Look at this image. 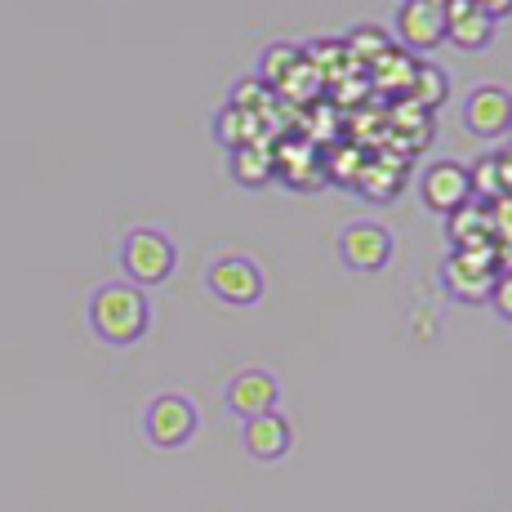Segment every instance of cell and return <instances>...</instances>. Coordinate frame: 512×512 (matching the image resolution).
Returning <instances> with one entry per match:
<instances>
[{
	"label": "cell",
	"mask_w": 512,
	"mask_h": 512,
	"mask_svg": "<svg viewBox=\"0 0 512 512\" xmlns=\"http://www.w3.org/2000/svg\"><path fill=\"white\" fill-rule=\"evenodd\" d=\"M152 326V303L139 285L130 281H103L90 294V330L112 348H130Z\"/></svg>",
	"instance_id": "cell-1"
},
{
	"label": "cell",
	"mask_w": 512,
	"mask_h": 512,
	"mask_svg": "<svg viewBox=\"0 0 512 512\" xmlns=\"http://www.w3.org/2000/svg\"><path fill=\"white\" fill-rule=\"evenodd\" d=\"M121 272L130 277V285H161L174 277V263H179V250L161 228H130L121 236Z\"/></svg>",
	"instance_id": "cell-2"
},
{
	"label": "cell",
	"mask_w": 512,
	"mask_h": 512,
	"mask_svg": "<svg viewBox=\"0 0 512 512\" xmlns=\"http://www.w3.org/2000/svg\"><path fill=\"white\" fill-rule=\"evenodd\" d=\"M495 281H499L495 245H490V250H455L441 263V285H446V294L459 303H486Z\"/></svg>",
	"instance_id": "cell-3"
},
{
	"label": "cell",
	"mask_w": 512,
	"mask_h": 512,
	"mask_svg": "<svg viewBox=\"0 0 512 512\" xmlns=\"http://www.w3.org/2000/svg\"><path fill=\"white\" fill-rule=\"evenodd\" d=\"M196 428H201V419H196V406L183 392H161V397H152V406H147V415H143V432L156 450L187 446V441L196 437Z\"/></svg>",
	"instance_id": "cell-4"
},
{
	"label": "cell",
	"mask_w": 512,
	"mask_h": 512,
	"mask_svg": "<svg viewBox=\"0 0 512 512\" xmlns=\"http://www.w3.org/2000/svg\"><path fill=\"white\" fill-rule=\"evenodd\" d=\"M205 285L214 290V299L232 303V308H250V303L263 299V268L245 254H223V259L210 263Z\"/></svg>",
	"instance_id": "cell-5"
},
{
	"label": "cell",
	"mask_w": 512,
	"mask_h": 512,
	"mask_svg": "<svg viewBox=\"0 0 512 512\" xmlns=\"http://www.w3.org/2000/svg\"><path fill=\"white\" fill-rule=\"evenodd\" d=\"M392 250H397V241H392V232L383 228V223L357 219V223H348V228L339 232V259H343V268H352V272L388 268Z\"/></svg>",
	"instance_id": "cell-6"
},
{
	"label": "cell",
	"mask_w": 512,
	"mask_h": 512,
	"mask_svg": "<svg viewBox=\"0 0 512 512\" xmlns=\"http://www.w3.org/2000/svg\"><path fill=\"white\" fill-rule=\"evenodd\" d=\"M472 170H464L459 161H432L428 170H423L419 179V196L423 205H428L432 214H441V219H450L455 210H464L472 201Z\"/></svg>",
	"instance_id": "cell-7"
},
{
	"label": "cell",
	"mask_w": 512,
	"mask_h": 512,
	"mask_svg": "<svg viewBox=\"0 0 512 512\" xmlns=\"http://www.w3.org/2000/svg\"><path fill=\"white\" fill-rule=\"evenodd\" d=\"M464 125L477 139H504L512 130V94L504 85H477L464 98Z\"/></svg>",
	"instance_id": "cell-8"
},
{
	"label": "cell",
	"mask_w": 512,
	"mask_h": 512,
	"mask_svg": "<svg viewBox=\"0 0 512 512\" xmlns=\"http://www.w3.org/2000/svg\"><path fill=\"white\" fill-rule=\"evenodd\" d=\"M281 401V383L272 379L268 370H236L228 392H223V406L241 419H254V415H272Z\"/></svg>",
	"instance_id": "cell-9"
},
{
	"label": "cell",
	"mask_w": 512,
	"mask_h": 512,
	"mask_svg": "<svg viewBox=\"0 0 512 512\" xmlns=\"http://www.w3.org/2000/svg\"><path fill=\"white\" fill-rule=\"evenodd\" d=\"M397 36L410 54H415V49L419 54L437 49L441 41H446V14H441V5H432V0H401Z\"/></svg>",
	"instance_id": "cell-10"
},
{
	"label": "cell",
	"mask_w": 512,
	"mask_h": 512,
	"mask_svg": "<svg viewBox=\"0 0 512 512\" xmlns=\"http://www.w3.org/2000/svg\"><path fill=\"white\" fill-rule=\"evenodd\" d=\"M290 441H294L290 419L277 415V410L241 423V446H245V455L259 459V464H277V459H285L290 455Z\"/></svg>",
	"instance_id": "cell-11"
},
{
	"label": "cell",
	"mask_w": 512,
	"mask_h": 512,
	"mask_svg": "<svg viewBox=\"0 0 512 512\" xmlns=\"http://www.w3.org/2000/svg\"><path fill=\"white\" fill-rule=\"evenodd\" d=\"M441 14H446V41L455 49H464V54H477V49H486L495 41V23L486 14H477L468 0H446Z\"/></svg>",
	"instance_id": "cell-12"
},
{
	"label": "cell",
	"mask_w": 512,
	"mask_h": 512,
	"mask_svg": "<svg viewBox=\"0 0 512 512\" xmlns=\"http://www.w3.org/2000/svg\"><path fill=\"white\" fill-rule=\"evenodd\" d=\"M228 165H232V179L241 183V187H268L272 179H277V156H272L259 139L232 147Z\"/></svg>",
	"instance_id": "cell-13"
},
{
	"label": "cell",
	"mask_w": 512,
	"mask_h": 512,
	"mask_svg": "<svg viewBox=\"0 0 512 512\" xmlns=\"http://www.w3.org/2000/svg\"><path fill=\"white\" fill-rule=\"evenodd\" d=\"M446 94H450V81H446V72H441L437 63H419L415 67V76H410V85H406V103L410 107H419L423 116L428 112H437L441 103H446Z\"/></svg>",
	"instance_id": "cell-14"
},
{
	"label": "cell",
	"mask_w": 512,
	"mask_h": 512,
	"mask_svg": "<svg viewBox=\"0 0 512 512\" xmlns=\"http://www.w3.org/2000/svg\"><path fill=\"white\" fill-rule=\"evenodd\" d=\"M303 63V49L299 45H268L259 54V76H254V81L263 85V90H272V94H281V85L290 81L294 76V67Z\"/></svg>",
	"instance_id": "cell-15"
},
{
	"label": "cell",
	"mask_w": 512,
	"mask_h": 512,
	"mask_svg": "<svg viewBox=\"0 0 512 512\" xmlns=\"http://www.w3.org/2000/svg\"><path fill=\"white\" fill-rule=\"evenodd\" d=\"M254 130H259V116L254 112H241V107H223L219 116H214V139H219L223 147H241V143H254Z\"/></svg>",
	"instance_id": "cell-16"
},
{
	"label": "cell",
	"mask_w": 512,
	"mask_h": 512,
	"mask_svg": "<svg viewBox=\"0 0 512 512\" xmlns=\"http://www.w3.org/2000/svg\"><path fill=\"white\" fill-rule=\"evenodd\" d=\"M374 85H379L383 94H406V85H410V76H415V67L419 63H410L406 54H397V49H388L383 58H374Z\"/></svg>",
	"instance_id": "cell-17"
},
{
	"label": "cell",
	"mask_w": 512,
	"mask_h": 512,
	"mask_svg": "<svg viewBox=\"0 0 512 512\" xmlns=\"http://www.w3.org/2000/svg\"><path fill=\"white\" fill-rule=\"evenodd\" d=\"M392 49L388 41V32L383 27H370V23H361L357 32L343 41V54H352V58H361V63H374V58H383Z\"/></svg>",
	"instance_id": "cell-18"
},
{
	"label": "cell",
	"mask_w": 512,
	"mask_h": 512,
	"mask_svg": "<svg viewBox=\"0 0 512 512\" xmlns=\"http://www.w3.org/2000/svg\"><path fill=\"white\" fill-rule=\"evenodd\" d=\"M263 98H272V90H263L259 81H241V85H232V107H241V112H254V107H259Z\"/></svg>",
	"instance_id": "cell-19"
},
{
	"label": "cell",
	"mask_w": 512,
	"mask_h": 512,
	"mask_svg": "<svg viewBox=\"0 0 512 512\" xmlns=\"http://www.w3.org/2000/svg\"><path fill=\"white\" fill-rule=\"evenodd\" d=\"M490 308L499 312V317L512 326V272H499V281H495V290H490Z\"/></svg>",
	"instance_id": "cell-20"
},
{
	"label": "cell",
	"mask_w": 512,
	"mask_h": 512,
	"mask_svg": "<svg viewBox=\"0 0 512 512\" xmlns=\"http://www.w3.org/2000/svg\"><path fill=\"white\" fill-rule=\"evenodd\" d=\"M477 170H481V174H468V179H472V192H486V187H490V192H504V187H499V170H495V156H490V161H481Z\"/></svg>",
	"instance_id": "cell-21"
},
{
	"label": "cell",
	"mask_w": 512,
	"mask_h": 512,
	"mask_svg": "<svg viewBox=\"0 0 512 512\" xmlns=\"http://www.w3.org/2000/svg\"><path fill=\"white\" fill-rule=\"evenodd\" d=\"M477 14H486L490 23H499V18H508L512 14V0H468Z\"/></svg>",
	"instance_id": "cell-22"
}]
</instances>
